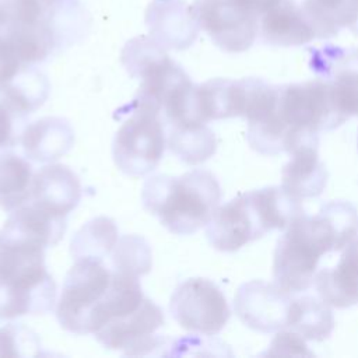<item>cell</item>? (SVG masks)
Wrapping results in <instances>:
<instances>
[{
  "mask_svg": "<svg viewBox=\"0 0 358 358\" xmlns=\"http://www.w3.org/2000/svg\"><path fill=\"white\" fill-rule=\"evenodd\" d=\"M221 186L210 171L180 176L154 175L144 182L143 207L175 235H192L206 227L221 201Z\"/></svg>",
  "mask_w": 358,
  "mask_h": 358,
  "instance_id": "1",
  "label": "cell"
},
{
  "mask_svg": "<svg viewBox=\"0 0 358 358\" xmlns=\"http://www.w3.org/2000/svg\"><path fill=\"white\" fill-rule=\"evenodd\" d=\"M0 241V319L50 312L56 282L45 266V249Z\"/></svg>",
  "mask_w": 358,
  "mask_h": 358,
  "instance_id": "2",
  "label": "cell"
},
{
  "mask_svg": "<svg viewBox=\"0 0 358 358\" xmlns=\"http://www.w3.org/2000/svg\"><path fill=\"white\" fill-rule=\"evenodd\" d=\"M56 7L42 0H0V34L27 66L43 62L59 43Z\"/></svg>",
  "mask_w": 358,
  "mask_h": 358,
  "instance_id": "3",
  "label": "cell"
},
{
  "mask_svg": "<svg viewBox=\"0 0 358 358\" xmlns=\"http://www.w3.org/2000/svg\"><path fill=\"white\" fill-rule=\"evenodd\" d=\"M131 113L119 127L112 144L116 166L130 176H143L157 168L166 147L164 119L155 109L130 105Z\"/></svg>",
  "mask_w": 358,
  "mask_h": 358,
  "instance_id": "4",
  "label": "cell"
},
{
  "mask_svg": "<svg viewBox=\"0 0 358 358\" xmlns=\"http://www.w3.org/2000/svg\"><path fill=\"white\" fill-rule=\"evenodd\" d=\"M110 281L112 270L103 264V260L90 257L74 260L56 306L60 326L74 334H91L92 316Z\"/></svg>",
  "mask_w": 358,
  "mask_h": 358,
  "instance_id": "5",
  "label": "cell"
},
{
  "mask_svg": "<svg viewBox=\"0 0 358 358\" xmlns=\"http://www.w3.org/2000/svg\"><path fill=\"white\" fill-rule=\"evenodd\" d=\"M306 218L308 215L303 214L295 220L277 241L274 249V282L291 295L312 287L319 260L327 253Z\"/></svg>",
  "mask_w": 358,
  "mask_h": 358,
  "instance_id": "6",
  "label": "cell"
},
{
  "mask_svg": "<svg viewBox=\"0 0 358 358\" xmlns=\"http://www.w3.org/2000/svg\"><path fill=\"white\" fill-rule=\"evenodd\" d=\"M169 313L182 329L210 337L218 334L231 317L221 288L203 277L187 278L176 285L171 295Z\"/></svg>",
  "mask_w": 358,
  "mask_h": 358,
  "instance_id": "7",
  "label": "cell"
},
{
  "mask_svg": "<svg viewBox=\"0 0 358 358\" xmlns=\"http://www.w3.org/2000/svg\"><path fill=\"white\" fill-rule=\"evenodd\" d=\"M164 322L162 309L154 301L144 298L134 312L108 322L94 333V337L103 347L126 355L155 354L154 350H159L164 355L168 337L155 334Z\"/></svg>",
  "mask_w": 358,
  "mask_h": 358,
  "instance_id": "8",
  "label": "cell"
},
{
  "mask_svg": "<svg viewBox=\"0 0 358 358\" xmlns=\"http://www.w3.org/2000/svg\"><path fill=\"white\" fill-rule=\"evenodd\" d=\"M268 231L255 193L246 192L218 206L206 225L208 243L220 252H235Z\"/></svg>",
  "mask_w": 358,
  "mask_h": 358,
  "instance_id": "9",
  "label": "cell"
},
{
  "mask_svg": "<svg viewBox=\"0 0 358 358\" xmlns=\"http://www.w3.org/2000/svg\"><path fill=\"white\" fill-rule=\"evenodd\" d=\"M192 10L201 29L222 50H248L259 32V17L232 0H196Z\"/></svg>",
  "mask_w": 358,
  "mask_h": 358,
  "instance_id": "10",
  "label": "cell"
},
{
  "mask_svg": "<svg viewBox=\"0 0 358 358\" xmlns=\"http://www.w3.org/2000/svg\"><path fill=\"white\" fill-rule=\"evenodd\" d=\"M292 296L275 282L252 280L242 284L234 298L239 320L260 333H273L287 327Z\"/></svg>",
  "mask_w": 358,
  "mask_h": 358,
  "instance_id": "11",
  "label": "cell"
},
{
  "mask_svg": "<svg viewBox=\"0 0 358 358\" xmlns=\"http://www.w3.org/2000/svg\"><path fill=\"white\" fill-rule=\"evenodd\" d=\"M66 218L28 200L11 211L0 229V238L7 242L46 249L63 238Z\"/></svg>",
  "mask_w": 358,
  "mask_h": 358,
  "instance_id": "12",
  "label": "cell"
},
{
  "mask_svg": "<svg viewBox=\"0 0 358 358\" xmlns=\"http://www.w3.org/2000/svg\"><path fill=\"white\" fill-rule=\"evenodd\" d=\"M145 25L150 36L162 48L183 50L193 45L200 25L192 6L180 0H158L145 10Z\"/></svg>",
  "mask_w": 358,
  "mask_h": 358,
  "instance_id": "13",
  "label": "cell"
},
{
  "mask_svg": "<svg viewBox=\"0 0 358 358\" xmlns=\"http://www.w3.org/2000/svg\"><path fill=\"white\" fill-rule=\"evenodd\" d=\"M29 200L55 214L67 217L81 200L80 178L67 165H45L34 175Z\"/></svg>",
  "mask_w": 358,
  "mask_h": 358,
  "instance_id": "14",
  "label": "cell"
},
{
  "mask_svg": "<svg viewBox=\"0 0 358 358\" xmlns=\"http://www.w3.org/2000/svg\"><path fill=\"white\" fill-rule=\"evenodd\" d=\"M246 105L245 80L213 78L196 85L193 99L194 119L200 123L242 116Z\"/></svg>",
  "mask_w": 358,
  "mask_h": 358,
  "instance_id": "15",
  "label": "cell"
},
{
  "mask_svg": "<svg viewBox=\"0 0 358 358\" xmlns=\"http://www.w3.org/2000/svg\"><path fill=\"white\" fill-rule=\"evenodd\" d=\"M28 159L52 164L74 144V129L64 117L45 116L25 126L20 140Z\"/></svg>",
  "mask_w": 358,
  "mask_h": 358,
  "instance_id": "16",
  "label": "cell"
},
{
  "mask_svg": "<svg viewBox=\"0 0 358 358\" xmlns=\"http://www.w3.org/2000/svg\"><path fill=\"white\" fill-rule=\"evenodd\" d=\"M317 295L331 308H350L358 303V238L351 241L334 267L316 273Z\"/></svg>",
  "mask_w": 358,
  "mask_h": 358,
  "instance_id": "17",
  "label": "cell"
},
{
  "mask_svg": "<svg viewBox=\"0 0 358 358\" xmlns=\"http://www.w3.org/2000/svg\"><path fill=\"white\" fill-rule=\"evenodd\" d=\"M259 28L263 41L275 46H301L316 38L302 7L294 0H280L266 11Z\"/></svg>",
  "mask_w": 358,
  "mask_h": 358,
  "instance_id": "18",
  "label": "cell"
},
{
  "mask_svg": "<svg viewBox=\"0 0 358 358\" xmlns=\"http://www.w3.org/2000/svg\"><path fill=\"white\" fill-rule=\"evenodd\" d=\"M289 155L281 171L282 186L299 199L322 194L327 183V171L320 161L317 144L301 145Z\"/></svg>",
  "mask_w": 358,
  "mask_h": 358,
  "instance_id": "19",
  "label": "cell"
},
{
  "mask_svg": "<svg viewBox=\"0 0 358 358\" xmlns=\"http://www.w3.org/2000/svg\"><path fill=\"white\" fill-rule=\"evenodd\" d=\"M309 222L327 252L344 249L358 235V210L345 200L323 204L315 215H309Z\"/></svg>",
  "mask_w": 358,
  "mask_h": 358,
  "instance_id": "20",
  "label": "cell"
},
{
  "mask_svg": "<svg viewBox=\"0 0 358 358\" xmlns=\"http://www.w3.org/2000/svg\"><path fill=\"white\" fill-rule=\"evenodd\" d=\"M166 127V145L182 162L197 165L214 155L217 138L206 123H171Z\"/></svg>",
  "mask_w": 358,
  "mask_h": 358,
  "instance_id": "21",
  "label": "cell"
},
{
  "mask_svg": "<svg viewBox=\"0 0 358 358\" xmlns=\"http://www.w3.org/2000/svg\"><path fill=\"white\" fill-rule=\"evenodd\" d=\"M334 323L330 305L320 298L303 295L292 298L285 329L296 331L305 340L323 341L331 334Z\"/></svg>",
  "mask_w": 358,
  "mask_h": 358,
  "instance_id": "22",
  "label": "cell"
},
{
  "mask_svg": "<svg viewBox=\"0 0 358 358\" xmlns=\"http://www.w3.org/2000/svg\"><path fill=\"white\" fill-rule=\"evenodd\" d=\"M302 10L310 22L315 36L327 39L355 22L358 0H303Z\"/></svg>",
  "mask_w": 358,
  "mask_h": 358,
  "instance_id": "23",
  "label": "cell"
},
{
  "mask_svg": "<svg viewBox=\"0 0 358 358\" xmlns=\"http://www.w3.org/2000/svg\"><path fill=\"white\" fill-rule=\"evenodd\" d=\"M32 166L14 152H0V208L11 213L27 203L32 190Z\"/></svg>",
  "mask_w": 358,
  "mask_h": 358,
  "instance_id": "24",
  "label": "cell"
},
{
  "mask_svg": "<svg viewBox=\"0 0 358 358\" xmlns=\"http://www.w3.org/2000/svg\"><path fill=\"white\" fill-rule=\"evenodd\" d=\"M48 78L31 66L24 67L14 78L0 87V95L18 112L28 116L41 108L49 96Z\"/></svg>",
  "mask_w": 358,
  "mask_h": 358,
  "instance_id": "25",
  "label": "cell"
},
{
  "mask_svg": "<svg viewBox=\"0 0 358 358\" xmlns=\"http://www.w3.org/2000/svg\"><path fill=\"white\" fill-rule=\"evenodd\" d=\"M119 232L115 221L108 217H96L81 227L71 239L70 252L74 260L90 257L103 260L112 253Z\"/></svg>",
  "mask_w": 358,
  "mask_h": 358,
  "instance_id": "26",
  "label": "cell"
},
{
  "mask_svg": "<svg viewBox=\"0 0 358 358\" xmlns=\"http://www.w3.org/2000/svg\"><path fill=\"white\" fill-rule=\"evenodd\" d=\"M151 248L143 236L123 235L112 250L115 271L141 277L151 270Z\"/></svg>",
  "mask_w": 358,
  "mask_h": 358,
  "instance_id": "27",
  "label": "cell"
},
{
  "mask_svg": "<svg viewBox=\"0 0 358 358\" xmlns=\"http://www.w3.org/2000/svg\"><path fill=\"white\" fill-rule=\"evenodd\" d=\"M166 56V49L162 48L151 36L140 35L131 38L122 50V63L130 77H140L158 60Z\"/></svg>",
  "mask_w": 358,
  "mask_h": 358,
  "instance_id": "28",
  "label": "cell"
},
{
  "mask_svg": "<svg viewBox=\"0 0 358 358\" xmlns=\"http://www.w3.org/2000/svg\"><path fill=\"white\" fill-rule=\"evenodd\" d=\"M39 340L22 324L8 323L0 327V357H27L39 354Z\"/></svg>",
  "mask_w": 358,
  "mask_h": 358,
  "instance_id": "29",
  "label": "cell"
},
{
  "mask_svg": "<svg viewBox=\"0 0 358 358\" xmlns=\"http://www.w3.org/2000/svg\"><path fill=\"white\" fill-rule=\"evenodd\" d=\"M27 116L0 95V150L14 147L25 129Z\"/></svg>",
  "mask_w": 358,
  "mask_h": 358,
  "instance_id": "30",
  "label": "cell"
},
{
  "mask_svg": "<svg viewBox=\"0 0 358 358\" xmlns=\"http://www.w3.org/2000/svg\"><path fill=\"white\" fill-rule=\"evenodd\" d=\"M266 354L268 355H313L305 344V338L294 330H278Z\"/></svg>",
  "mask_w": 358,
  "mask_h": 358,
  "instance_id": "31",
  "label": "cell"
},
{
  "mask_svg": "<svg viewBox=\"0 0 358 358\" xmlns=\"http://www.w3.org/2000/svg\"><path fill=\"white\" fill-rule=\"evenodd\" d=\"M27 64L22 63L14 46L0 34V87L14 78Z\"/></svg>",
  "mask_w": 358,
  "mask_h": 358,
  "instance_id": "32",
  "label": "cell"
},
{
  "mask_svg": "<svg viewBox=\"0 0 358 358\" xmlns=\"http://www.w3.org/2000/svg\"><path fill=\"white\" fill-rule=\"evenodd\" d=\"M235 4L241 6L242 8L250 11L252 14L260 17L268 11L271 7H274L280 0H232Z\"/></svg>",
  "mask_w": 358,
  "mask_h": 358,
  "instance_id": "33",
  "label": "cell"
},
{
  "mask_svg": "<svg viewBox=\"0 0 358 358\" xmlns=\"http://www.w3.org/2000/svg\"><path fill=\"white\" fill-rule=\"evenodd\" d=\"M43 3H46L48 6H50V7H56V6H59L63 0H42Z\"/></svg>",
  "mask_w": 358,
  "mask_h": 358,
  "instance_id": "34",
  "label": "cell"
},
{
  "mask_svg": "<svg viewBox=\"0 0 358 358\" xmlns=\"http://www.w3.org/2000/svg\"><path fill=\"white\" fill-rule=\"evenodd\" d=\"M351 31H352V32H355V34L358 35V18H357V20H355V22L351 25Z\"/></svg>",
  "mask_w": 358,
  "mask_h": 358,
  "instance_id": "35",
  "label": "cell"
},
{
  "mask_svg": "<svg viewBox=\"0 0 358 358\" xmlns=\"http://www.w3.org/2000/svg\"><path fill=\"white\" fill-rule=\"evenodd\" d=\"M357 144H358V138H357Z\"/></svg>",
  "mask_w": 358,
  "mask_h": 358,
  "instance_id": "36",
  "label": "cell"
},
{
  "mask_svg": "<svg viewBox=\"0 0 358 358\" xmlns=\"http://www.w3.org/2000/svg\"><path fill=\"white\" fill-rule=\"evenodd\" d=\"M0 243H1V241H0Z\"/></svg>",
  "mask_w": 358,
  "mask_h": 358,
  "instance_id": "37",
  "label": "cell"
}]
</instances>
